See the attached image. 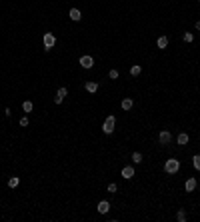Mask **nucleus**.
Instances as JSON below:
<instances>
[{
  "mask_svg": "<svg viewBox=\"0 0 200 222\" xmlns=\"http://www.w3.org/2000/svg\"><path fill=\"white\" fill-rule=\"evenodd\" d=\"M78 64L84 68V70H90V68L94 66V58H92V56H88V54H86V56H80Z\"/></svg>",
  "mask_w": 200,
  "mask_h": 222,
  "instance_id": "20e7f679",
  "label": "nucleus"
},
{
  "mask_svg": "<svg viewBox=\"0 0 200 222\" xmlns=\"http://www.w3.org/2000/svg\"><path fill=\"white\" fill-rule=\"evenodd\" d=\"M20 126H28V118H26V116L20 118Z\"/></svg>",
  "mask_w": 200,
  "mask_h": 222,
  "instance_id": "b1692460",
  "label": "nucleus"
},
{
  "mask_svg": "<svg viewBox=\"0 0 200 222\" xmlns=\"http://www.w3.org/2000/svg\"><path fill=\"white\" fill-rule=\"evenodd\" d=\"M198 2H200V0H198Z\"/></svg>",
  "mask_w": 200,
  "mask_h": 222,
  "instance_id": "a878e982",
  "label": "nucleus"
},
{
  "mask_svg": "<svg viewBox=\"0 0 200 222\" xmlns=\"http://www.w3.org/2000/svg\"><path fill=\"white\" fill-rule=\"evenodd\" d=\"M188 140H190V136H188L186 132H180V134H178V138H176V142H178L180 146H186V144H188Z\"/></svg>",
  "mask_w": 200,
  "mask_h": 222,
  "instance_id": "6e6552de",
  "label": "nucleus"
},
{
  "mask_svg": "<svg viewBox=\"0 0 200 222\" xmlns=\"http://www.w3.org/2000/svg\"><path fill=\"white\" fill-rule=\"evenodd\" d=\"M114 128H116V116H108L106 120H104V126H102L104 134H112Z\"/></svg>",
  "mask_w": 200,
  "mask_h": 222,
  "instance_id": "f03ea898",
  "label": "nucleus"
},
{
  "mask_svg": "<svg viewBox=\"0 0 200 222\" xmlns=\"http://www.w3.org/2000/svg\"><path fill=\"white\" fill-rule=\"evenodd\" d=\"M18 184H20V178H18V176H12V178L8 180V186H10V188H16Z\"/></svg>",
  "mask_w": 200,
  "mask_h": 222,
  "instance_id": "2eb2a0df",
  "label": "nucleus"
},
{
  "mask_svg": "<svg viewBox=\"0 0 200 222\" xmlns=\"http://www.w3.org/2000/svg\"><path fill=\"white\" fill-rule=\"evenodd\" d=\"M108 76H110L112 80H116V78L120 76V72H118V70H110V72H108Z\"/></svg>",
  "mask_w": 200,
  "mask_h": 222,
  "instance_id": "4be33fe9",
  "label": "nucleus"
},
{
  "mask_svg": "<svg viewBox=\"0 0 200 222\" xmlns=\"http://www.w3.org/2000/svg\"><path fill=\"white\" fill-rule=\"evenodd\" d=\"M68 16H70V20H74V22H78L80 18H82V14H80V10H78V8H72Z\"/></svg>",
  "mask_w": 200,
  "mask_h": 222,
  "instance_id": "9d476101",
  "label": "nucleus"
},
{
  "mask_svg": "<svg viewBox=\"0 0 200 222\" xmlns=\"http://www.w3.org/2000/svg\"><path fill=\"white\" fill-rule=\"evenodd\" d=\"M32 102H30V100H26V102H24V104H22V110H24V112H32Z\"/></svg>",
  "mask_w": 200,
  "mask_h": 222,
  "instance_id": "aec40b11",
  "label": "nucleus"
},
{
  "mask_svg": "<svg viewBox=\"0 0 200 222\" xmlns=\"http://www.w3.org/2000/svg\"><path fill=\"white\" fill-rule=\"evenodd\" d=\"M192 166H194L196 170H200V154L192 156Z\"/></svg>",
  "mask_w": 200,
  "mask_h": 222,
  "instance_id": "6ab92c4d",
  "label": "nucleus"
},
{
  "mask_svg": "<svg viewBox=\"0 0 200 222\" xmlns=\"http://www.w3.org/2000/svg\"><path fill=\"white\" fill-rule=\"evenodd\" d=\"M54 44H56V36H54L52 32H46L44 34V50H52L54 48Z\"/></svg>",
  "mask_w": 200,
  "mask_h": 222,
  "instance_id": "7ed1b4c3",
  "label": "nucleus"
},
{
  "mask_svg": "<svg viewBox=\"0 0 200 222\" xmlns=\"http://www.w3.org/2000/svg\"><path fill=\"white\" fill-rule=\"evenodd\" d=\"M184 188H186V192H192V190L196 188V178H188L186 184H184Z\"/></svg>",
  "mask_w": 200,
  "mask_h": 222,
  "instance_id": "9b49d317",
  "label": "nucleus"
},
{
  "mask_svg": "<svg viewBox=\"0 0 200 222\" xmlns=\"http://www.w3.org/2000/svg\"><path fill=\"white\" fill-rule=\"evenodd\" d=\"M176 220H178V222H186V212H184L182 208L176 212Z\"/></svg>",
  "mask_w": 200,
  "mask_h": 222,
  "instance_id": "dca6fc26",
  "label": "nucleus"
},
{
  "mask_svg": "<svg viewBox=\"0 0 200 222\" xmlns=\"http://www.w3.org/2000/svg\"><path fill=\"white\" fill-rule=\"evenodd\" d=\"M156 46H158V48H162V50H164V48L168 46V38H166V36H160L158 40H156Z\"/></svg>",
  "mask_w": 200,
  "mask_h": 222,
  "instance_id": "f8f14e48",
  "label": "nucleus"
},
{
  "mask_svg": "<svg viewBox=\"0 0 200 222\" xmlns=\"http://www.w3.org/2000/svg\"><path fill=\"white\" fill-rule=\"evenodd\" d=\"M140 72H142V66H140V64H134V66L130 68V74H132V76H138Z\"/></svg>",
  "mask_w": 200,
  "mask_h": 222,
  "instance_id": "f3484780",
  "label": "nucleus"
},
{
  "mask_svg": "<svg viewBox=\"0 0 200 222\" xmlns=\"http://www.w3.org/2000/svg\"><path fill=\"white\" fill-rule=\"evenodd\" d=\"M132 162L134 164H140V162H142V154H140V152H132Z\"/></svg>",
  "mask_w": 200,
  "mask_h": 222,
  "instance_id": "a211bd4d",
  "label": "nucleus"
},
{
  "mask_svg": "<svg viewBox=\"0 0 200 222\" xmlns=\"http://www.w3.org/2000/svg\"><path fill=\"white\" fill-rule=\"evenodd\" d=\"M196 30H200V20H196Z\"/></svg>",
  "mask_w": 200,
  "mask_h": 222,
  "instance_id": "393cba45",
  "label": "nucleus"
},
{
  "mask_svg": "<svg viewBox=\"0 0 200 222\" xmlns=\"http://www.w3.org/2000/svg\"><path fill=\"white\" fill-rule=\"evenodd\" d=\"M178 170H180V160L170 158V160L164 162V172H166V174H176Z\"/></svg>",
  "mask_w": 200,
  "mask_h": 222,
  "instance_id": "f257e3e1",
  "label": "nucleus"
},
{
  "mask_svg": "<svg viewBox=\"0 0 200 222\" xmlns=\"http://www.w3.org/2000/svg\"><path fill=\"white\" fill-rule=\"evenodd\" d=\"M68 94V88H58V92H56V96H54V102H56V104H60V102L64 100V96Z\"/></svg>",
  "mask_w": 200,
  "mask_h": 222,
  "instance_id": "423d86ee",
  "label": "nucleus"
},
{
  "mask_svg": "<svg viewBox=\"0 0 200 222\" xmlns=\"http://www.w3.org/2000/svg\"><path fill=\"white\" fill-rule=\"evenodd\" d=\"M108 210H110V202H108V200H100L98 202V212H100V214H108Z\"/></svg>",
  "mask_w": 200,
  "mask_h": 222,
  "instance_id": "0eeeda50",
  "label": "nucleus"
},
{
  "mask_svg": "<svg viewBox=\"0 0 200 222\" xmlns=\"http://www.w3.org/2000/svg\"><path fill=\"white\" fill-rule=\"evenodd\" d=\"M86 90L88 92H96L98 90V82H86Z\"/></svg>",
  "mask_w": 200,
  "mask_h": 222,
  "instance_id": "4468645a",
  "label": "nucleus"
},
{
  "mask_svg": "<svg viewBox=\"0 0 200 222\" xmlns=\"http://www.w3.org/2000/svg\"><path fill=\"white\" fill-rule=\"evenodd\" d=\"M132 176H134V168H132V166H124V168H122V178L130 180Z\"/></svg>",
  "mask_w": 200,
  "mask_h": 222,
  "instance_id": "1a4fd4ad",
  "label": "nucleus"
},
{
  "mask_svg": "<svg viewBox=\"0 0 200 222\" xmlns=\"http://www.w3.org/2000/svg\"><path fill=\"white\" fill-rule=\"evenodd\" d=\"M132 106H134V100H132V98H124V100H122V110H130Z\"/></svg>",
  "mask_w": 200,
  "mask_h": 222,
  "instance_id": "ddd939ff",
  "label": "nucleus"
},
{
  "mask_svg": "<svg viewBox=\"0 0 200 222\" xmlns=\"http://www.w3.org/2000/svg\"><path fill=\"white\" fill-rule=\"evenodd\" d=\"M184 40H186V42H192V40H194V34H192V32H186V34H184Z\"/></svg>",
  "mask_w": 200,
  "mask_h": 222,
  "instance_id": "5701e85b",
  "label": "nucleus"
},
{
  "mask_svg": "<svg viewBox=\"0 0 200 222\" xmlns=\"http://www.w3.org/2000/svg\"><path fill=\"white\" fill-rule=\"evenodd\" d=\"M158 140H160V144H170V140H172V134L168 132V130H162L158 134Z\"/></svg>",
  "mask_w": 200,
  "mask_h": 222,
  "instance_id": "39448f33",
  "label": "nucleus"
},
{
  "mask_svg": "<svg viewBox=\"0 0 200 222\" xmlns=\"http://www.w3.org/2000/svg\"><path fill=\"white\" fill-rule=\"evenodd\" d=\"M108 192H110V194H116V192H118V186H116V184H108Z\"/></svg>",
  "mask_w": 200,
  "mask_h": 222,
  "instance_id": "412c9836",
  "label": "nucleus"
}]
</instances>
